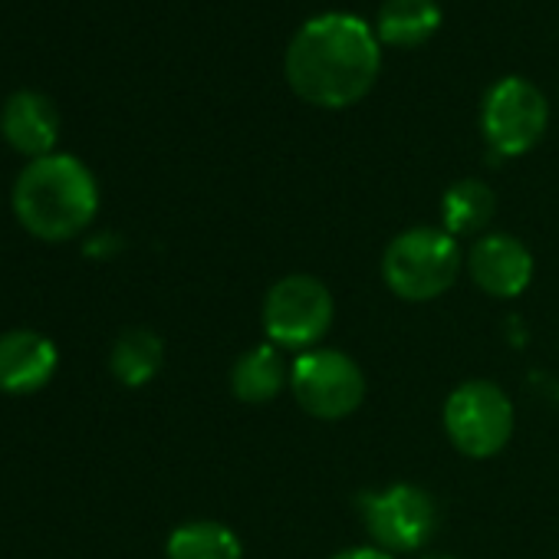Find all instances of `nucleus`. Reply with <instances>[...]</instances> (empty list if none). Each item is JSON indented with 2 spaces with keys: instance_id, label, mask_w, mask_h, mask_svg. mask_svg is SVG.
Listing matches in <instances>:
<instances>
[{
  "instance_id": "nucleus-1",
  "label": "nucleus",
  "mask_w": 559,
  "mask_h": 559,
  "mask_svg": "<svg viewBox=\"0 0 559 559\" xmlns=\"http://www.w3.org/2000/svg\"><path fill=\"white\" fill-rule=\"evenodd\" d=\"M382 70L376 27L353 11L313 14L297 27L284 53L290 90L320 109H346L369 96Z\"/></svg>"
},
{
  "instance_id": "nucleus-2",
  "label": "nucleus",
  "mask_w": 559,
  "mask_h": 559,
  "mask_svg": "<svg viewBox=\"0 0 559 559\" xmlns=\"http://www.w3.org/2000/svg\"><path fill=\"white\" fill-rule=\"evenodd\" d=\"M14 214L27 234L60 243L83 234L99 211L96 175L67 152L27 162L11 194Z\"/></svg>"
},
{
  "instance_id": "nucleus-3",
  "label": "nucleus",
  "mask_w": 559,
  "mask_h": 559,
  "mask_svg": "<svg viewBox=\"0 0 559 559\" xmlns=\"http://www.w3.org/2000/svg\"><path fill=\"white\" fill-rule=\"evenodd\" d=\"M461 266L464 253L457 237H451L444 227H408L392 237L382 253L385 287L408 304H428L448 294Z\"/></svg>"
},
{
  "instance_id": "nucleus-4",
  "label": "nucleus",
  "mask_w": 559,
  "mask_h": 559,
  "mask_svg": "<svg viewBox=\"0 0 559 559\" xmlns=\"http://www.w3.org/2000/svg\"><path fill=\"white\" fill-rule=\"evenodd\" d=\"M336 317L333 294L310 273L276 280L263 300V330L276 349L310 353L323 343Z\"/></svg>"
},
{
  "instance_id": "nucleus-5",
  "label": "nucleus",
  "mask_w": 559,
  "mask_h": 559,
  "mask_svg": "<svg viewBox=\"0 0 559 559\" xmlns=\"http://www.w3.org/2000/svg\"><path fill=\"white\" fill-rule=\"evenodd\" d=\"M549 126V103L543 90L523 76L497 80L480 103V132L493 155L516 158L530 152Z\"/></svg>"
},
{
  "instance_id": "nucleus-6",
  "label": "nucleus",
  "mask_w": 559,
  "mask_h": 559,
  "mask_svg": "<svg viewBox=\"0 0 559 559\" xmlns=\"http://www.w3.org/2000/svg\"><path fill=\"white\" fill-rule=\"evenodd\" d=\"M444 431L464 457H493L513 435V405L500 385L471 379L448 395Z\"/></svg>"
},
{
  "instance_id": "nucleus-7",
  "label": "nucleus",
  "mask_w": 559,
  "mask_h": 559,
  "mask_svg": "<svg viewBox=\"0 0 559 559\" xmlns=\"http://www.w3.org/2000/svg\"><path fill=\"white\" fill-rule=\"evenodd\" d=\"M290 389H294L297 405L307 415L320 421H340V418H349L362 405L366 376L353 356L317 346L294 359Z\"/></svg>"
},
{
  "instance_id": "nucleus-8",
  "label": "nucleus",
  "mask_w": 559,
  "mask_h": 559,
  "mask_svg": "<svg viewBox=\"0 0 559 559\" xmlns=\"http://www.w3.org/2000/svg\"><path fill=\"white\" fill-rule=\"evenodd\" d=\"M359 510L376 546L392 556L421 549L438 526L435 497L415 484H392L385 490L366 493Z\"/></svg>"
},
{
  "instance_id": "nucleus-9",
  "label": "nucleus",
  "mask_w": 559,
  "mask_h": 559,
  "mask_svg": "<svg viewBox=\"0 0 559 559\" xmlns=\"http://www.w3.org/2000/svg\"><path fill=\"white\" fill-rule=\"evenodd\" d=\"M474 284L493 300L520 297L533 280V253L513 234H484L464 260Z\"/></svg>"
},
{
  "instance_id": "nucleus-10",
  "label": "nucleus",
  "mask_w": 559,
  "mask_h": 559,
  "mask_svg": "<svg viewBox=\"0 0 559 559\" xmlns=\"http://www.w3.org/2000/svg\"><path fill=\"white\" fill-rule=\"evenodd\" d=\"M0 135L31 162L53 155L60 139V109L40 90H17L0 109Z\"/></svg>"
},
{
  "instance_id": "nucleus-11",
  "label": "nucleus",
  "mask_w": 559,
  "mask_h": 559,
  "mask_svg": "<svg viewBox=\"0 0 559 559\" xmlns=\"http://www.w3.org/2000/svg\"><path fill=\"white\" fill-rule=\"evenodd\" d=\"M60 353L50 336L34 330H11L0 336V392L34 395L57 376Z\"/></svg>"
},
{
  "instance_id": "nucleus-12",
  "label": "nucleus",
  "mask_w": 559,
  "mask_h": 559,
  "mask_svg": "<svg viewBox=\"0 0 559 559\" xmlns=\"http://www.w3.org/2000/svg\"><path fill=\"white\" fill-rule=\"evenodd\" d=\"M290 382V366L273 343H260L230 366V392L243 405H266Z\"/></svg>"
},
{
  "instance_id": "nucleus-13",
  "label": "nucleus",
  "mask_w": 559,
  "mask_h": 559,
  "mask_svg": "<svg viewBox=\"0 0 559 559\" xmlns=\"http://www.w3.org/2000/svg\"><path fill=\"white\" fill-rule=\"evenodd\" d=\"M372 27L382 47L415 50V47H425L438 34L441 8H438V0H382Z\"/></svg>"
},
{
  "instance_id": "nucleus-14",
  "label": "nucleus",
  "mask_w": 559,
  "mask_h": 559,
  "mask_svg": "<svg viewBox=\"0 0 559 559\" xmlns=\"http://www.w3.org/2000/svg\"><path fill=\"white\" fill-rule=\"evenodd\" d=\"M497 211V194L480 178H461L454 181L441 198V227L451 237L480 234Z\"/></svg>"
},
{
  "instance_id": "nucleus-15",
  "label": "nucleus",
  "mask_w": 559,
  "mask_h": 559,
  "mask_svg": "<svg viewBox=\"0 0 559 559\" xmlns=\"http://www.w3.org/2000/svg\"><path fill=\"white\" fill-rule=\"evenodd\" d=\"M162 362H165V343L158 333H152L145 326L126 330L109 353V369H112L116 382H122L129 389L152 382L158 376Z\"/></svg>"
},
{
  "instance_id": "nucleus-16",
  "label": "nucleus",
  "mask_w": 559,
  "mask_h": 559,
  "mask_svg": "<svg viewBox=\"0 0 559 559\" xmlns=\"http://www.w3.org/2000/svg\"><path fill=\"white\" fill-rule=\"evenodd\" d=\"M168 559H243V546L227 523L191 520L171 530L165 543Z\"/></svg>"
},
{
  "instance_id": "nucleus-17",
  "label": "nucleus",
  "mask_w": 559,
  "mask_h": 559,
  "mask_svg": "<svg viewBox=\"0 0 559 559\" xmlns=\"http://www.w3.org/2000/svg\"><path fill=\"white\" fill-rule=\"evenodd\" d=\"M333 559H395V556L385 552V549H379V546H353V549L336 552Z\"/></svg>"
},
{
  "instance_id": "nucleus-18",
  "label": "nucleus",
  "mask_w": 559,
  "mask_h": 559,
  "mask_svg": "<svg viewBox=\"0 0 559 559\" xmlns=\"http://www.w3.org/2000/svg\"><path fill=\"white\" fill-rule=\"evenodd\" d=\"M428 559H454V556H428Z\"/></svg>"
}]
</instances>
